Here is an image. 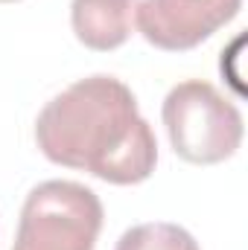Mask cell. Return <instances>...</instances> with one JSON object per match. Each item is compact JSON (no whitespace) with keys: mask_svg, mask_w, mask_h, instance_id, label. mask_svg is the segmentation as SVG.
Masks as SVG:
<instances>
[{"mask_svg":"<svg viewBox=\"0 0 248 250\" xmlns=\"http://www.w3.org/2000/svg\"><path fill=\"white\" fill-rule=\"evenodd\" d=\"M35 143L50 163L114 187L143 184L158 163L155 131L114 76L79 79L53 96L35 120Z\"/></svg>","mask_w":248,"mask_h":250,"instance_id":"6da1fadb","label":"cell"},{"mask_svg":"<svg viewBox=\"0 0 248 250\" xmlns=\"http://www.w3.org/2000/svg\"><path fill=\"white\" fill-rule=\"evenodd\" d=\"M161 117L173 151L193 166L231 160L246 137L240 108L201 79H187L175 84L164 99Z\"/></svg>","mask_w":248,"mask_h":250,"instance_id":"7a4b0ae2","label":"cell"},{"mask_svg":"<svg viewBox=\"0 0 248 250\" xmlns=\"http://www.w3.org/2000/svg\"><path fill=\"white\" fill-rule=\"evenodd\" d=\"M102 218V201L91 187L44 181L21 207L12 250H94Z\"/></svg>","mask_w":248,"mask_h":250,"instance_id":"3957f363","label":"cell"},{"mask_svg":"<svg viewBox=\"0 0 248 250\" xmlns=\"http://www.w3.org/2000/svg\"><path fill=\"white\" fill-rule=\"evenodd\" d=\"M243 9V0H140L134 26L167 53H184L207 41Z\"/></svg>","mask_w":248,"mask_h":250,"instance_id":"277c9868","label":"cell"},{"mask_svg":"<svg viewBox=\"0 0 248 250\" xmlns=\"http://www.w3.org/2000/svg\"><path fill=\"white\" fill-rule=\"evenodd\" d=\"M140 0H73L70 26L79 44L97 53L123 47L131 38Z\"/></svg>","mask_w":248,"mask_h":250,"instance_id":"5b68a950","label":"cell"},{"mask_svg":"<svg viewBox=\"0 0 248 250\" xmlns=\"http://www.w3.org/2000/svg\"><path fill=\"white\" fill-rule=\"evenodd\" d=\"M114 250H201L184 227L170 221H149L125 230Z\"/></svg>","mask_w":248,"mask_h":250,"instance_id":"8992f818","label":"cell"},{"mask_svg":"<svg viewBox=\"0 0 248 250\" xmlns=\"http://www.w3.org/2000/svg\"><path fill=\"white\" fill-rule=\"evenodd\" d=\"M0 3H15V0H0Z\"/></svg>","mask_w":248,"mask_h":250,"instance_id":"52a82bcc","label":"cell"}]
</instances>
